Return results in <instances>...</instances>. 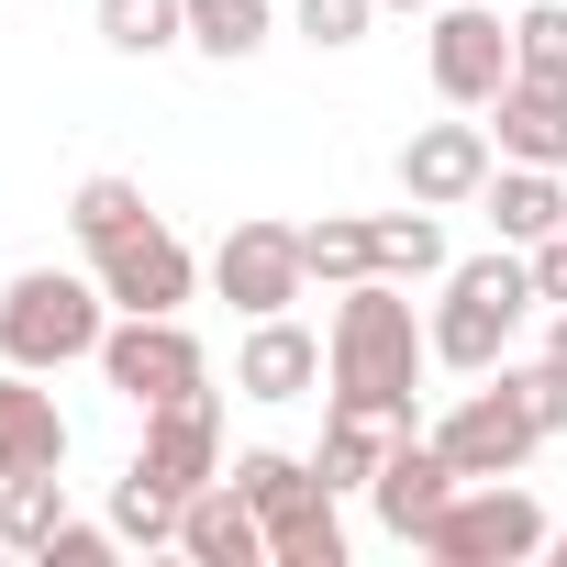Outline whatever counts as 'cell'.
I'll use <instances>...</instances> for the list:
<instances>
[{"label": "cell", "instance_id": "cell-9", "mask_svg": "<svg viewBox=\"0 0 567 567\" xmlns=\"http://www.w3.org/2000/svg\"><path fill=\"white\" fill-rule=\"evenodd\" d=\"M423 56H434L445 112H489V101H501V79H512V23H501V12H478V0H445Z\"/></svg>", "mask_w": 567, "mask_h": 567}, {"label": "cell", "instance_id": "cell-21", "mask_svg": "<svg viewBox=\"0 0 567 567\" xmlns=\"http://www.w3.org/2000/svg\"><path fill=\"white\" fill-rule=\"evenodd\" d=\"M56 523H68V478H56V467L0 478V545H12V556H45V545H56Z\"/></svg>", "mask_w": 567, "mask_h": 567}, {"label": "cell", "instance_id": "cell-5", "mask_svg": "<svg viewBox=\"0 0 567 567\" xmlns=\"http://www.w3.org/2000/svg\"><path fill=\"white\" fill-rule=\"evenodd\" d=\"M101 379H112L134 412H167V401L212 390V357H200V334H189L178 312H112V334H101Z\"/></svg>", "mask_w": 567, "mask_h": 567}, {"label": "cell", "instance_id": "cell-16", "mask_svg": "<svg viewBox=\"0 0 567 567\" xmlns=\"http://www.w3.org/2000/svg\"><path fill=\"white\" fill-rule=\"evenodd\" d=\"M412 423H390V412H368V401H323V445H312V478L346 501V489H368L379 467H390V445H401Z\"/></svg>", "mask_w": 567, "mask_h": 567}, {"label": "cell", "instance_id": "cell-25", "mask_svg": "<svg viewBox=\"0 0 567 567\" xmlns=\"http://www.w3.org/2000/svg\"><path fill=\"white\" fill-rule=\"evenodd\" d=\"M134 223H145V189H134V178H112V167H101V178H79V189H68V234H79L90 256H101L112 234H134Z\"/></svg>", "mask_w": 567, "mask_h": 567}, {"label": "cell", "instance_id": "cell-26", "mask_svg": "<svg viewBox=\"0 0 567 567\" xmlns=\"http://www.w3.org/2000/svg\"><path fill=\"white\" fill-rule=\"evenodd\" d=\"M512 68L567 79V0H523V12H512Z\"/></svg>", "mask_w": 567, "mask_h": 567}, {"label": "cell", "instance_id": "cell-18", "mask_svg": "<svg viewBox=\"0 0 567 567\" xmlns=\"http://www.w3.org/2000/svg\"><path fill=\"white\" fill-rule=\"evenodd\" d=\"M23 467H68V412L56 390H34V368H0V478Z\"/></svg>", "mask_w": 567, "mask_h": 567}, {"label": "cell", "instance_id": "cell-3", "mask_svg": "<svg viewBox=\"0 0 567 567\" xmlns=\"http://www.w3.org/2000/svg\"><path fill=\"white\" fill-rule=\"evenodd\" d=\"M101 334H112V290L90 267H23L12 290H0V368L56 379V368L101 357Z\"/></svg>", "mask_w": 567, "mask_h": 567}, {"label": "cell", "instance_id": "cell-20", "mask_svg": "<svg viewBox=\"0 0 567 567\" xmlns=\"http://www.w3.org/2000/svg\"><path fill=\"white\" fill-rule=\"evenodd\" d=\"M301 267L323 278V290L379 278V212H323V223H301Z\"/></svg>", "mask_w": 567, "mask_h": 567}, {"label": "cell", "instance_id": "cell-10", "mask_svg": "<svg viewBox=\"0 0 567 567\" xmlns=\"http://www.w3.org/2000/svg\"><path fill=\"white\" fill-rule=\"evenodd\" d=\"M489 167H501L489 123H412L401 134V200H423V212H467L489 189Z\"/></svg>", "mask_w": 567, "mask_h": 567}, {"label": "cell", "instance_id": "cell-14", "mask_svg": "<svg viewBox=\"0 0 567 567\" xmlns=\"http://www.w3.org/2000/svg\"><path fill=\"white\" fill-rule=\"evenodd\" d=\"M489 145H501V156H523V167H567V79L512 68V79H501V101H489Z\"/></svg>", "mask_w": 567, "mask_h": 567}, {"label": "cell", "instance_id": "cell-17", "mask_svg": "<svg viewBox=\"0 0 567 567\" xmlns=\"http://www.w3.org/2000/svg\"><path fill=\"white\" fill-rule=\"evenodd\" d=\"M478 212H489L501 245H545V234L567 223V167H523V156H501L489 189H478Z\"/></svg>", "mask_w": 567, "mask_h": 567}, {"label": "cell", "instance_id": "cell-31", "mask_svg": "<svg viewBox=\"0 0 567 567\" xmlns=\"http://www.w3.org/2000/svg\"><path fill=\"white\" fill-rule=\"evenodd\" d=\"M523 256H534V301L556 312V301H567V223H556L545 245H523Z\"/></svg>", "mask_w": 567, "mask_h": 567}, {"label": "cell", "instance_id": "cell-33", "mask_svg": "<svg viewBox=\"0 0 567 567\" xmlns=\"http://www.w3.org/2000/svg\"><path fill=\"white\" fill-rule=\"evenodd\" d=\"M379 12H445V0H379Z\"/></svg>", "mask_w": 567, "mask_h": 567}, {"label": "cell", "instance_id": "cell-8", "mask_svg": "<svg viewBox=\"0 0 567 567\" xmlns=\"http://www.w3.org/2000/svg\"><path fill=\"white\" fill-rule=\"evenodd\" d=\"M223 467H234V456H223V401H212V390H189V401L145 412V445H134V478H145V489L189 501V489H212Z\"/></svg>", "mask_w": 567, "mask_h": 567}, {"label": "cell", "instance_id": "cell-15", "mask_svg": "<svg viewBox=\"0 0 567 567\" xmlns=\"http://www.w3.org/2000/svg\"><path fill=\"white\" fill-rule=\"evenodd\" d=\"M178 556H189V567H267V523H256V501H245L234 478L189 489V512H178Z\"/></svg>", "mask_w": 567, "mask_h": 567}, {"label": "cell", "instance_id": "cell-19", "mask_svg": "<svg viewBox=\"0 0 567 567\" xmlns=\"http://www.w3.org/2000/svg\"><path fill=\"white\" fill-rule=\"evenodd\" d=\"M223 478H234V489L256 501V523H267V534H278V523H301V512L323 501V478H312V456H278V445H245V456H234Z\"/></svg>", "mask_w": 567, "mask_h": 567}, {"label": "cell", "instance_id": "cell-6", "mask_svg": "<svg viewBox=\"0 0 567 567\" xmlns=\"http://www.w3.org/2000/svg\"><path fill=\"white\" fill-rule=\"evenodd\" d=\"M212 290H223L245 323L290 312V301L312 290V267H301V223H267V212H245V223L212 245Z\"/></svg>", "mask_w": 567, "mask_h": 567}, {"label": "cell", "instance_id": "cell-27", "mask_svg": "<svg viewBox=\"0 0 567 567\" xmlns=\"http://www.w3.org/2000/svg\"><path fill=\"white\" fill-rule=\"evenodd\" d=\"M178 512H189V501H167V489H145V478L123 467V489H112V534H123V545H178Z\"/></svg>", "mask_w": 567, "mask_h": 567}, {"label": "cell", "instance_id": "cell-30", "mask_svg": "<svg viewBox=\"0 0 567 567\" xmlns=\"http://www.w3.org/2000/svg\"><path fill=\"white\" fill-rule=\"evenodd\" d=\"M112 545H123L112 523H79V512H68V523H56V545H45V567H101Z\"/></svg>", "mask_w": 567, "mask_h": 567}, {"label": "cell", "instance_id": "cell-4", "mask_svg": "<svg viewBox=\"0 0 567 567\" xmlns=\"http://www.w3.org/2000/svg\"><path fill=\"white\" fill-rule=\"evenodd\" d=\"M545 501L534 489H512V478H467L445 512H434V534H423V556L434 567H523V556H545Z\"/></svg>", "mask_w": 567, "mask_h": 567}, {"label": "cell", "instance_id": "cell-2", "mask_svg": "<svg viewBox=\"0 0 567 567\" xmlns=\"http://www.w3.org/2000/svg\"><path fill=\"white\" fill-rule=\"evenodd\" d=\"M434 290H445V301L423 312V334H434V368H456V379H489V368L512 357V334L545 312V301H534V256H523V245L456 256Z\"/></svg>", "mask_w": 567, "mask_h": 567}, {"label": "cell", "instance_id": "cell-24", "mask_svg": "<svg viewBox=\"0 0 567 567\" xmlns=\"http://www.w3.org/2000/svg\"><path fill=\"white\" fill-rule=\"evenodd\" d=\"M267 34H278V0H189V45L212 68H245Z\"/></svg>", "mask_w": 567, "mask_h": 567}, {"label": "cell", "instance_id": "cell-29", "mask_svg": "<svg viewBox=\"0 0 567 567\" xmlns=\"http://www.w3.org/2000/svg\"><path fill=\"white\" fill-rule=\"evenodd\" d=\"M290 23H301V45H323V56H334V45H368V23H379V0H301Z\"/></svg>", "mask_w": 567, "mask_h": 567}, {"label": "cell", "instance_id": "cell-11", "mask_svg": "<svg viewBox=\"0 0 567 567\" xmlns=\"http://www.w3.org/2000/svg\"><path fill=\"white\" fill-rule=\"evenodd\" d=\"M434 445L456 456V478H512V467H523V456H534L545 434H534V412H523V401H512V390L489 379V390H467V401H456V412L434 423Z\"/></svg>", "mask_w": 567, "mask_h": 567}, {"label": "cell", "instance_id": "cell-34", "mask_svg": "<svg viewBox=\"0 0 567 567\" xmlns=\"http://www.w3.org/2000/svg\"><path fill=\"white\" fill-rule=\"evenodd\" d=\"M545 556H556V567H567V523H556V534H545Z\"/></svg>", "mask_w": 567, "mask_h": 567}, {"label": "cell", "instance_id": "cell-12", "mask_svg": "<svg viewBox=\"0 0 567 567\" xmlns=\"http://www.w3.org/2000/svg\"><path fill=\"white\" fill-rule=\"evenodd\" d=\"M456 489H467V478H456V456H445V445H434V434L412 423V434L390 445V467L368 478V512H379V523H390L401 545H423V534H434V512H445Z\"/></svg>", "mask_w": 567, "mask_h": 567}, {"label": "cell", "instance_id": "cell-13", "mask_svg": "<svg viewBox=\"0 0 567 567\" xmlns=\"http://www.w3.org/2000/svg\"><path fill=\"white\" fill-rule=\"evenodd\" d=\"M234 390H245V401H312V390H323V334L290 323V312L245 323V346H234Z\"/></svg>", "mask_w": 567, "mask_h": 567}, {"label": "cell", "instance_id": "cell-23", "mask_svg": "<svg viewBox=\"0 0 567 567\" xmlns=\"http://www.w3.org/2000/svg\"><path fill=\"white\" fill-rule=\"evenodd\" d=\"M90 23L112 56H167V45H189V0H90Z\"/></svg>", "mask_w": 567, "mask_h": 567}, {"label": "cell", "instance_id": "cell-28", "mask_svg": "<svg viewBox=\"0 0 567 567\" xmlns=\"http://www.w3.org/2000/svg\"><path fill=\"white\" fill-rule=\"evenodd\" d=\"M489 379H501V390H512V401H523V412H534V434H545V445H556V434H567V379H556V368H545V357H523V368H512V357H501V368H489Z\"/></svg>", "mask_w": 567, "mask_h": 567}, {"label": "cell", "instance_id": "cell-7", "mask_svg": "<svg viewBox=\"0 0 567 567\" xmlns=\"http://www.w3.org/2000/svg\"><path fill=\"white\" fill-rule=\"evenodd\" d=\"M90 278L112 290V312H189V290H200V256L145 212L134 234H112L101 256H90Z\"/></svg>", "mask_w": 567, "mask_h": 567}, {"label": "cell", "instance_id": "cell-1", "mask_svg": "<svg viewBox=\"0 0 567 567\" xmlns=\"http://www.w3.org/2000/svg\"><path fill=\"white\" fill-rule=\"evenodd\" d=\"M423 368H434V334H423V312H412L401 278H357V290H334V323H323V379H334V401H368V412L412 423Z\"/></svg>", "mask_w": 567, "mask_h": 567}, {"label": "cell", "instance_id": "cell-22", "mask_svg": "<svg viewBox=\"0 0 567 567\" xmlns=\"http://www.w3.org/2000/svg\"><path fill=\"white\" fill-rule=\"evenodd\" d=\"M456 267V245H445V212H379V278H401V290H412V278H445Z\"/></svg>", "mask_w": 567, "mask_h": 567}, {"label": "cell", "instance_id": "cell-32", "mask_svg": "<svg viewBox=\"0 0 567 567\" xmlns=\"http://www.w3.org/2000/svg\"><path fill=\"white\" fill-rule=\"evenodd\" d=\"M545 368H556V379H567V301H556V312H545Z\"/></svg>", "mask_w": 567, "mask_h": 567}]
</instances>
